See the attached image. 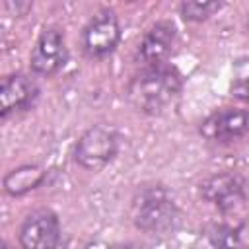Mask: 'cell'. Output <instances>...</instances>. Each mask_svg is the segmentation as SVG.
<instances>
[{
    "mask_svg": "<svg viewBox=\"0 0 249 249\" xmlns=\"http://www.w3.org/2000/svg\"><path fill=\"white\" fill-rule=\"evenodd\" d=\"M181 86L183 80L175 68H169L165 64L146 66L144 72L130 80L126 97L136 111L158 115L177 99Z\"/></svg>",
    "mask_w": 249,
    "mask_h": 249,
    "instance_id": "6da1fadb",
    "label": "cell"
},
{
    "mask_svg": "<svg viewBox=\"0 0 249 249\" xmlns=\"http://www.w3.org/2000/svg\"><path fill=\"white\" fill-rule=\"evenodd\" d=\"M179 210L163 187H142L132 200V222L146 233H163L175 228Z\"/></svg>",
    "mask_w": 249,
    "mask_h": 249,
    "instance_id": "7a4b0ae2",
    "label": "cell"
},
{
    "mask_svg": "<svg viewBox=\"0 0 249 249\" xmlns=\"http://www.w3.org/2000/svg\"><path fill=\"white\" fill-rule=\"evenodd\" d=\"M119 152V134L109 124L89 126L76 142L74 160L84 169H101L105 167Z\"/></svg>",
    "mask_w": 249,
    "mask_h": 249,
    "instance_id": "3957f363",
    "label": "cell"
},
{
    "mask_svg": "<svg viewBox=\"0 0 249 249\" xmlns=\"http://www.w3.org/2000/svg\"><path fill=\"white\" fill-rule=\"evenodd\" d=\"M121 41V23L113 10L97 12L84 27L82 43L84 51L91 58H101L111 54Z\"/></svg>",
    "mask_w": 249,
    "mask_h": 249,
    "instance_id": "277c9868",
    "label": "cell"
},
{
    "mask_svg": "<svg viewBox=\"0 0 249 249\" xmlns=\"http://www.w3.org/2000/svg\"><path fill=\"white\" fill-rule=\"evenodd\" d=\"M68 60L64 35L56 27H45L35 41L29 56V66L37 76L56 74Z\"/></svg>",
    "mask_w": 249,
    "mask_h": 249,
    "instance_id": "5b68a950",
    "label": "cell"
},
{
    "mask_svg": "<svg viewBox=\"0 0 249 249\" xmlns=\"http://www.w3.org/2000/svg\"><path fill=\"white\" fill-rule=\"evenodd\" d=\"M200 196L216 206L220 212L235 210L245 200V185L243 179L235 173H216L206 177L198 185Z\"/></svg>",
    "mask_w": 249,
    "mask_h": 249,
    "instance_id": "8992f818",
    "label": "cell"
},
{
    "mask_svg": "<svg viewBox=\"0 0 249 249\" xmlns=\"http://www.w3.org/2000/svg\"><path fill=\"white\" fill-rule=\"evenodd\" d=\"M60 243V222L51 210L31 212L19 228V245L23 249H53Z\"/></svg>",
    "mask_w": 249,
    "mask_h": 249,
    "instance_id": "52a82bcc",
    "label": "cell"
},
{
    "mask_svg": "<svg viewBox=\"0 0 249 249\" xmlns=\"http://www.w3.org/2000/svg\"><path fill=\"white\" fill-rule=\"evenodd\" d=\"M249 132V109L228 107L208 115L200 124V134L212 142H230Z\"/></svg>",
    "mask_w": 249,
    "mask_h": 249,
    "instance_id": "ba28073f",
    "label": "cell"
},
{
    "mask_svg": "<svg viewBox=\"0 0 249 249\" xmlns=\"http://www.w3.org/2000/svg\"><path fill=\"white\" fill-rule=\"evenodd\" d=\"M175 45V27L169 21L154 23L140 41L138 56L146 66H161L169 58Z\"/></svg>",
    "mask_w": 249,
    "mask_h": 249,
    "instance_id": "9c48e42d",
    "label": "cell"
},
{
    "mask_svg": "<svg viewBox=\"0 0 249 249\" xmlns=\"http://www.w3.org/2000/svg\"><path fill=\"white\" fill-rule=\"evenodd\" d=\"M39 89L31 78L25 74H10L0 86V115L8 117L14 111L27 109L33 105Z\"/></svg>",
    "mask_w": 249,
    "mask_h": 249,
    "instance_id": "30bf717a",
    "label": "cell"
},
{
    "mask_svg": "<svg viewBox=\"0 0 249 249\" xmlns=\"http://www.w3.org/2000/svg\"><path fill=\"white\" fill-rule=\"evenodd\" d=\"M47 177V171L39 165H21L6 173L4 177V191L10 196H23L29 191L37 189Z\"/></svg>",
    "mask_w": 249,
    "mask_h": 249,
    "instance_id": "8fae6325",
    "label": "cell"
},
{
    "mask_svg": "<svg viewBox=\"0 0 249 249\" xmlns=\"http://www.w3.org/2000/svg\"><path fill=\"white\" fill-rule=\"evenodd\" d=\"M230 91L235 99H239L243 103H249V56L237 58L233 62Z\"/></svg>",
    "mask_w": 249,
    "mask_h": 249,
    "instance_id": "7c38bea8",
    "label": "cell"
},
{
    "mask_svg": "<svg viewBox=\"0 0 249 249\" xmlns=\"http://www.w3.org/2000/svg\"><path fill=\"white\" fill-rule=\"evenodd\" d=\"M224 0H181V14L187 21H202L212 16Z\"/></svg>",
    "mask_w": 249,
    "mask_h": 249,
    "instance_id": "4fadbf2b",
    "label": "cell"
},
{
    "mask_svg": "<svg viewBox=\"0 0 249 249\" xmlns=\"http://www.w3.org/2000/svg\"><path fill=\"white\" fill-rule=\"evenodd\" d=\"M212 245H243V233L241 228H230V226H214V230L208 233Z\"/></svg>",
    "mask_w": 249,
    "mask_h": 249,
    "instance_id": "5bb4252c",
    "label": "cell"
},
{
    "mask_svg": "<svg viewBox=\"0 0 249 249\" xmlns=\"http://www.w3.org/2000/svg\"><path fill=\"white\" fill-rule=\"evenodd\" d=\"M31 6H33V0H6V8L16 18L27 16V12L31 10Z\"/></svg>",
    "mask_w": 249,
    "mask_h": 249,
    "instance_id": "9a60e30c",
    "label": "cell"
},
{
    "mask_svg": "<svg viewBox=\"0 0 249 249\" xmlns=\"http://www.w3.org/2000/svg\"><path fill=\"white\" fill-rule=\"evenodd\" d=\"M241 233H243V235H247V241H249V222H247V224L241 228Z\"/></svg>",
    "mask_w": 249,
    "mask_h": 249,
    "instance_id": "2e32d148",
    "label": "cell"
},
{
    "mask_svg": "<svg viewBox=\"0 0 249 249\" xmlns=\"http://www.w3.org/2000/svg\"><path fill=\"white\" fill-rule=\"evenodd\" d=\"M128 2H132V0H128Z\"/></svg>",
    "mask_w": 249,
    "mask_h": 249,
    "instance_id": "e0dca14e",
    "label": "cell"
}]
</instances>
